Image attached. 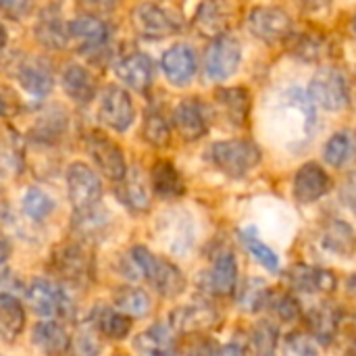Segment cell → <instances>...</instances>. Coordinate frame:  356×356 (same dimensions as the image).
Returning <instances> with one entry per match:
<instances>
[{
  "instance_id": "6da1fadb",
  "label": "cell",
  "mask_w": 356,
  "mask_h": 356,
  "mask_svg": "<svg viewBox=\"0 0 356 356\" xmlns=\"http://www.w3.org/2000/svg\"><path fill=\"white\" fill-rule=\"evenodd\" d=\"M315 123V104L307 92L300 88H290L280 94L271 113L273 136L277 142H284L292 150L302 148L313 140Z\"/></svg>"
},
{
  "instance_id": "7a4b0ae2",
  "label": "cell",
  "mask_w": 356,
  "mask_h": 356,
  "mask_svg": "<svg viewBox=\"0 0 356 356\" xmlns=\"http://www.w3.org/2000/svg\"><path fill=\"white\" fill-rule=\"evenodd\" d=\"M129 257L161 296L175 298L186 290V277L179 271V267H175L173 263L159 259L144 246H134L129 250Z\"/></svg>"
},
{
  "instance_id": "3957f363",
  "label": "cell",
  "mask_w": 356,
  "mask_h": 356,
  "mask_svg": "<svg viewBox=\"0 0 356 356\" xmlns=\"http://www.w3.org/2000/svg\"><path fill=\"white\" fill-rule=\"evenodd\" d=\"M207 159L227 177L240 179L261 163V148L248 140H223L209 148Z\"/></svg>"
},
{
  "instance_id": "277c9868",
  "label": "cell",
  "mask_w": 356,
  "mask_h": 356,
  "mask_svg": "<svg viewBox=\"0 0 356 356\" xmlns=\"http://www.w3.org/2000/svg\"><path fill=\"white\" fill-rule=\"evenodd\" d=\"M50 269L67 284L86 286L94 277V254L86 244L67 242L52 252Z\"/></svg>"
},
{
  "instance_id": "5b68a950",
  "label": "cell",
  "mask_w": 356,
  "mask_h": 356,
  "mask_svg": "<svg viewBox=\"0 0 356 356\" xmlns=\"http://www.w3.org/2000/svg\"><path fill=\"white\" fill-rule=\"evenodd\" d=\"M311 102L323 111H342L350 102V90L342 71L334 67L319 69L307 90Z\"/></svg>"
},
{
  "instance_id": "8992f818",
  "label": "cell",
  "mask_w": 356,
  "mask_h": 356,
  "mask_svg": "<svg viewBox=\"0 0 356 356\" xmlns=\"http://www.w3.org/2000/svg\"><path fill=\"white\" fill-rule=\"evenodd\" d=\"M240 60H242V44L234 35L223 33L219 38H213L211 46L207 48L204 69L213 81H225L238 71Z\"/></svg>"
},
{
  "instance_id": "52a82bcc",
  "label": "cell",
  "mask_w": 356,
  "mask_h": 356,
  "mask_svg": "<svg viewBox=\"0 0 356 356\" xmlns=\"http://www.w3.org/2000/svg\"><path fill=\"white\" fill-rule=\"evenodd\" d=\"M248 29L254 38L275 44L292 35L294 23L292 17L280 6H257L248 15Z\"/></svg>"
},
{
  "instance_id": "ba28073f",
  "label": "cell",
  "mask_w": 356,
  "mask_h": 356,
  "mask_svg": "<svg viewBox=\"0 0 356 356\" xmlns=\"http://www.w3.org/2000/svg\"><path fill=\"white\" fill-rule=\"evenodd\" d=\"M67 192L75 211L96 207L102 198V184L98 173L83 163H73L67 169Z\"/></svg>"
},
{
  "instance_id": "9c48e42d",
  "label": "cell",
  "mask_w": 356,
  "mask_h": 356,
  "mask_svg": "<svg viewBox=\"0 0 356 356\" xmlns=\"http://www.w3.org/2000/svg\"><path fill=\"white\" fill-rule=\"evenodd\" d=\"M131 23L140 35L150 38V40H161V38L173 35L181 29L179 19L154 2H144L140 6H136V10L131 13Z\"/></svg>"
},
{
  "instance_id": "30bf717a",
  "label": "cell",
  "mask_w": 356,
  "mask_h": 356,
  "mask_svg": "<svg viewBox=\"0 0 356 356\" xmlns=\"http://www.w3.org/2000/svg\"><path fill=\"white\" fill-rule=\"evenodd\" d=\"M25 296L33 313L40 317H48V319L56 315H67L71 307L67 292L58 284L48 282V280H33Z\"/></svg>"
},
{
  "instance_id": "8fae6325",
  "label": "cell",
  "mask_w": 356,
  "mask_h": 356,
  "mask_svg": "<svg viewBox=\"0 0 356 356\" xmlns=\"http://www.w3.org/2000/svg\"><path fill=\"white\" fill-rule=\"evenodd\" d=\"M134 102L131 96L123 88H106L100 96V106H98V117L100 121L111 127L113 131H125L134 123Z\"/></svg>"
},
{
  "instance_id": "7c38bea8",
  "label": "cell",
  "mask_w": 356,
  "mask_h": 356,
  "mask_svg": "<svg viewBox=\"0 0 356 356\" xmlns=\"http://www.w3.org/2000/svg\"><path fill=\"white\" fill-rule=\"evenodd\" d=\"M236 19L234 0H202L194 15V27L207 38H219L227 33Z\"/></svg>"
},
{
  "instance_id": "4fadbf2b",
  "label": "cell",
  "mask_w": 356,
  "mask_h": 356,
  "mask_svg": "<svg viewBox=\"0 0 356 356\" xmlns=\"http://www.w3.org/2000/svg\"><path fill=\"white\" fill-rule=\"evenodd\" d=\"M86 146H88V152L94 159V163L100 167V171L108 179L119 181L127 173L125 156H123L121 148L108 136H104L100 131H90L86 138Z\"/></svg>"
},
{
  "instance_id": "5bb4252c",
  "label": "cell",
  "mask_w": 356,
  "mask_h": 356,
  "mask_svg": "<svg viewBox=\"0 0 356 356\" xmlns=\"http://www.w3.org/2000/svg\"><path fill=\"white\" fill-rule=\"evenodd\" d=\"M209 108L198 98H186L173 108V125L188 142L200 140L209 131Z\"/></svg>"
},
{
  "instance_id": "9a60e30c",
  "label": "cell",
  "mask_w": 356,
  "mask_h": 356,
  "mask_svg": "<svg viewBox=\"0 0 356 356\" xmlns=\"http://www.w3.org/2000/svg\"><path fill=\"white\" fill-rule=\"evenodd\" d=\"M15 77L21 83V88L27 90L31 96H46L54 86L52 67L42 56H23L17 63Z\"/></svg>"
},
{
  "instance_id": "2e32d148",
  "label": "cell",
  "mask_w": 356,
  "mask_h": 356,
  "mask_svg": "<svg viewBox=\"0 0 356 356\" xmlns=\"http://www.w3.org/2000/svg\"><path fill=\"white\" fill-rule=\"evenodd\" d=\"M332 190V177L317 163H305L294 175V198L302 204L317 202Z\"/></svg>"
},
{
  "instance_id": "e0dca14e",
  "label": "cell",
  "mask_w": 356,
  "mask_h": 356,
  "mask_svg": "<svg viewBox=\"0 0 356 356\" xmlns=\"http://www.w3.org/2000/svg\"><path fill=\"white\" fill-rule=\"evenodd\" d=\"M69 40L75 42L81 52L102 50L108 42V27L94 15H81L69 21Z\"/></svg>"
},
{
  "instance_id": "ac0fdd59",
  "label": "cell",
  "mask_w": 356,
  "mask_h": 356,
  "mask_svg": "<svg viewBox=\"0 0 356 356\" xmlns=\"http://www.w3.org/2000/svg\"><path fill=\"white\" fill-rule=\"evenodd\" d=\"M161 67L167 75V79L173 86H186L192 81V77L196 75V54L188 44H175L171 46L163 58H161Z\"/></svg>"
},
{
  "instance_id": "d6986e66",
  "label": "cell",
  "mask_w": 356,
  "mask_h": 356,
  "mask_svg": "<svg viewBox=\"0 0 356 356\" xmlns=\"http://www.w3.org/2000/svg\"><path fill=\"white\" fill-rule=\"evenodd\" d=\"M115 75L129 86L136 92H146L152 86V75H154V67L148 54L144 52H134L123 56L121 60H117L115 65Z\"/></svg>"
},
{
  "instance_id": "ffe728a7",
  "label": "cell",
  "mask_w": 356,
  "mask_h": 356,
  "mask_svg": "<svg viewBox=\"0 0 356 356\" xmlns=\"http://www.w3.org/2000/svg\"><path fill=\"white\" fill-rule=\"evenodd\" d=\"M307 323H309V330L313 334V338L323 344V346H330L338 332H340V323H342V311L338 305L334 302H321V305H315L311 307V311L307 313Z\"/></svg>"
},
{
  "instance_id": "44dd1931",
  "label": "cell",
  "mask_w": 356,
  "mask_h": 356,
  "mask_svg": "<svg viewBox=\"0 0 356 356\" xmlns=\"http://www.w3.org/2000/svg\"><path fill=\"white\" fill-rule=\"evenodd\" d=\"M35 38L44 48L63 50L69 40V23H65L60 10L56 6L44 8L35 21Z\"/></svg>"
},
{
  "instance_id": "7402d4cb",
  "label": "cell",
  "mask_w": 356,
  "mask_h": 356,
  "mask_svg": "<svg viewBox=\"0 0 356 356\" xmlns=\"http://www.w3.org/2000/svg\"><path fill=\"white\" fill-rule=\"evenodd\" d=\"M219 323V315L209 305H190L179 307L171 313V330L179 334H198L202 330L215 327Z\"/></svg>"
},
{
  "instance_id": "603a6c76",
  "label": "cell",
  "mask_w": 356,
  "mask_h": 356,
  "mask_svg": "<svg viewBox=\"0 0 356 356\" xmlns=\"http://www.w3.org/2000/svg\"><path fill=\"white\" fill-rule=\"evenodd\" d=\"M288 282L292 290L315 294V292H334L338 286V280L334 271L323 267H309V265H296L288 273Z\"/></svg>"
},
{
  "instance_id": "cb8c5ba5",
  "label": "cell",
  "mask_w": 356,
  "mask_h": 356,
  "mask_svg": "<svg viewBox=\"0 0 356 356\" xmlns=\"http://www.w3.org/2000/svg\"><path fill=\"white\" fill-rule=\"evenodd\" d=\"M25 169L23 138L8 125H0V173L2 177H19Z\"/></svg>"
},
{
  "instance_id": "d4e9b609",
  "label": "cell",
  "mask_w": 356,
  "mask_h": 356,
  "mask_svg": "<svg viewBox=\"0 0 356 356\" xmlns=\"http://www.w3.org/2000/svg\"><path fill=\"white\" fill-rule=\"evenodd\" d=\"M209 288L215 296H232L238 288V261L236 254L223 248L209 271Z\"/></svg>"
},
{
  "instance_id": "484cf974",
  "label": "cell",
  "mask_w": 356,
  "mask_h": 356,
  "mask_svg": "<svg viewBox=\"0 0 356 356\" xmlns=\"http://www.w3.org/2000/svg\"><path fill=\"white\" fill-rule=\"evenodd\" d=\"M115 196L134 213H146L150 209V192L140 169L127 171L115 186Z\"/></svg>"
},
{
  "instance_id": "4316f807",
  "label": "cell",
  "mask_w": 356,
  "mask_h": 356,
  "mask_svg": "<svg viewBox=\"0 0 356 356\" xmlns=\"http://www.w3.org/2000/svg\"><path fill=\"white\" fill-rule=\"evenodd\" d=\"M321 246L342 259H350L356 252L355 227L342 219H330L321 229Z\"/></svg>"
},
{
  "instance_id": "83f0119b",
  "label": "cell",
  "mask_w": 356,
  "mask_h": 356,
  "mask_svg": "<svg viewBox=\"0 0 356 356\" xmlns=\"http://www.w3.org/2000/svg\"><path fill=\"white\" fill-rule=\"evenodd\" d=\"M150 184L159 198L175 200L186 194V184L181 173L171 161H156L150 171Z\"/></svg>"
},
{
  "instance_id": "f1b7e54d",
  "label": "cell",
  "mask_w": 356,
  "mask_h": 356,
  "mask_svg": "<svg viewBox=\"0 0 356 356\" xmlns=\"http://www.w3.org/2000/svg\"><path fill=\"white\" fill-rule=\"evenodd\" d=\"M215 100L229 123L238 127L246 125L250 115V94L246 88H219L215 92Z\"/></svg>"
},
{
  "instance_id": "f546056e",
  "label": "cell",
  "mask_w": 356,
  "mask_h": 356,
  "mask_svg": "<svg viewBox=\"0 0 356 356\" xmlns=\"http://www.w3.org/2000/svg\"><path fill=\"white\" fill-rule=\"evenodd\" d=\"M67 125H69V119H67L65 111L58 106H52L46 113H42L38 117V121L33 123L31 138L40 146H54L65 136Z\"/></svg>"
},
{
  "instance_id": "4dcf8cb0",
  "label": "cell",
  "mask_w": 356,
  "mask_h": 356,
  "mask_svg": "<svg viewBox=\"0 0 356 356\" xmlns=\"http://www.w3.org/2000/svg\"><path fill=\"white\" fill-rule=\"evenodd\" d=\"M63 90L71 100L86 104L96 96V79L83 65H69L63 71Z\"/></svg>"
},
{
  "instance_id": "1f68e13d",
  "label": "cell",
  "mask_w": 356,
  "mask_h": 356,
  "mask_svg": "<svg viewBox=\"0 0 356 356\" xmlns=\"http://www.w3.org/2000/svg\"><path fill=\"white\" fill-rule=\"evenodd\" d=\"M323 159L336 169H344L356 161V134L353 129L336 131L323 146Z\"/></svg>"
},
{
  "instance_id": "d6a6232c",
  "label": "cell",
  "mask_w": 356,
  "mask_h": 356,
  "mask_svg": "<svg viewBox=\"0 0 356 356\" xmlns=\"http://www.w3.org/2000/svg\"><path fill=\"white\" fill-rule=\"evenodd\" d=\"M33 344L46 356H65L69 348V336L67 332L54 323V321H42L33 327L31 334Z\"/></svg>"
},
{
  "instance_id": "836d02e7",
  "label": "cell",
  "mask_w": 356,
  "mask_h": 356,
  "mask_svg": "<svg viewBox=\"0 0 356 356\" xmlns=\"http://www.w3.org/2000/svg\"><path fill=\"white\" fill-rule=\"evenodd\" d=\"M92 323L102 336L111 340H123L131 330V317L111 307H96L92 313Z\"/></svg>"
},
{
  "instance_id": "e575fe53",
  "label": "cell",
  "mask_w": 356,
  "mask_h": 356,
  "mask_svg": "<svg viewBox=\"0 0 356 356\" xmlns=\"http://www.w3.org/2000/svg\"><path fill=\"white\" fill-rule=\"evenodd\" d=\"M136 350L142 356H156L165 353H173V330L169 325H154L134 340Z\"/></svg>"
},
{
  "instance_id": "d590c367",
  "label": "cell",
  "mask_w": 356,
  "mask_h": 356,
  "mask_svg": "<svg viewBox=\"0 0 356 356\" xmlns=\"http://www.w3.org/2000/svg\"><path fill=\"white\" fill-rule=\"evenodd\" d=\"M25 327V311L19 298L0 296V338L4 342H15Z\"/></svg>"
},
{
  "instance_id": "8d00e7d4",
  "label": "cell",
  "mask_w": 356,
  "mask_h": 356,
  "mask_svg": "<svg viewBox=\"0 0 356 356\" xmlns=\"http://www.w3.org/2000/svg\"><path fill=\"white\" fill-rule=\"evenodd\" d=\"M108 223H111V215L96 204L86 211H75L73 229H75V234H79L81 240H90V238L102 236L106 232Z\"/></svg>"
},
{
  "instance_id": "74e56055",
  "label": "cell",
  "mask_w": 356,
  "mask_h": 356,
  "mask_svg": "<svg viewBox=\"0 0 356 356\" xmlns=\"http://www.w3.org/2000/svg\"><path fill=\"white\" fill-rule=\"evenodd\" d=\"M113 302H115L117 311H121L123 315L134 317V319L146 317L148 311H150L148 294L144 290H140V288H134V286H125V288L115 290Z\"/></svg>"
},
{
  "instance_id": "f35d334b",
  "label": "cell",
  "mask_w": 356,
  "mask_h": 356,
  "mask_svg": "<svg viewBox=\"0 0 356 356\" xmlns=\"http://www.w3.org/2000/svg\"><path fill=\"white\" fill-rule=\"evenodd\" d=\"M240 240L242 244L246 246V250L254 257V261L259 265H263L269 273H280L282 265H280V257L275 250H271L261 238H259V232L254 227H246L240 232Z\"/></svg>"
},
{
  "instance_id": "ab89813d",
  "label": "cell",
  "mask_w": 356,
  "mask_h": 356,
  "mask_svg": "<svg viewBox=\"0 0 356 356\" xmlns=\"http://www.w3.org/2000/svg\"><path fill=\"white\" fill-rule=\"evenodd\" d=\"M165 236L169 238V244L175 252H186L194 240V229H192L190 217L184 213H171L165 223Z\"/></svg>"
},
{
  "instance_id": "60d3db41",
  "label": "cell",
  "mask_w": 356,
  "mask_h": 356,
  "mask_svg": "<svg viewBox=\"0 0 356 356\" xmlns=\"http://www.w3.org/2000/svg\"><path fill=\"white\" fill-rule=\"evenodd\" d=\"M100 353V332L94 327V323H83L75 330V334L69 338L67 356H98Z\"/></svg>"
},
{
  "instance_id": "b9f144b4",
  "label": "cell",
  "mask_w": 356,
  "mask_h": 356,
  "mask_svg": "<svg viewBox=\"0 0 356 356\" xmlns=\"http://www.w3.org/2000/svg\"><path fill=\"white\" fill-rule=\"evenodd\" d=\"M277 340H280V330L275 323L263 319L254 325L250 334V348L254 356H275L277 353Z\"/></svg>"
},
{
  "instance_id": "7bdbcfd3",
  "label": "cell",
  "mask_w": 356,
  "mask_h": 356,
  "mask_svg": "<svg viewBox=\"0 0 356 356\" xmlns=\"http://www.w3.org/2000/svg\"><path fill=\"white\" fill-rule=\"evenodd\" d=\"M142 134H144V140L152 146H167L169 144V138H171V129H169V123L165 119V115L150 106L146 108V115H144V123H142Z\"/></svg>"
},
{
  "instance_id": "ee69618b",
  "label": "cell",
  "mask_w": 356,
  "mask_h": 356,
  "mask_svg": "<svg viewBox=\"0 0 356 356\" xmlns=\"http://www.w3.org/2000/svg\"><path fill=\"white\" fill-rule=\"evenodd\" d=\"M269 296H271V290L263 280H246L240 290L238 302L246 313H259L267 309Z\"/></svg>"
},
{
  "instance_id": "f6af8a7d",
  "label": "cell",
  "mask_w": 356,
  "mask_h": 356,
  "mask_svg": "<svg viewBox=\"0 0 356 356\" xmlns=\"http://www.w3.org/2000/svg\"><path fill=\"white\" fill-rule=\"evenodd\" d=\"M21 207H23V213H25L31 221H44V219L52 213L54 202H52V198H50L46 192H42L40 188H29V190L25 192V196H23Z\"/></svg>"
},
{
  "instance_id": "bcb514c9",
  "label": "cell",
  "mask_w": 356,
  "mask_h": 356,
  "mask_svg": "<svg viewBox=\"0 0 356 356\" xmlns=\"http://www.w3.org/2000/svg\"><path fill=\"white\" fill-rule=\"evenodd\" d=\"M267 307L273 311V315H275L280 321L294 323V321L300 319V305H298V300H296L292 294H273V292H271Z\"/></svg>"
},
{
  "instance_id": "7dc6e473",
  "label": "cell",
  "mask_w": 356,
  "mask_h": 356,
  "mask_svg": "<svg viewBox=\"0 0 356 356\" xmlns=\"http://www.w3.org/2000/svg\"><path fill=\"white\" fill-rule=\"evenodd\" d=\"M292 52L302 58V60H319L325 54V42L319 35H311V33H302L294 40L292 44Z\"/></svg>"
},
{
  "instance_id": "c3c4849f",
  "label": "cell",
  "mask_w": 356,
  "mask_h": 356,
  "mask_svg": "<svg viewBox=\"0 0 356 356\" xmlns=\"http://www.w3.org/2000/svg\"><path fill=\"white\" fill-rule=\"evenodd\" d=\"M282 355L284 356H321L317 344L313 342L311 336L302 334V332H294L288 334L282 346Z\"/></svg>"
},
{
  "instance_id": "681fc988",
  "label": "cell",
  "mask_w": 356,
  "mask_h": 356,
  "mask_svg": "<svg viewBox=\"0 0 356 356\" xmlns=\"http://www.w3.org/2000/svg\"><path fill=\"white\" fill-rule=\"evenodd\" d=\"M23 292H25L23 284L13 271H0V296L19 298V294H23Z\"/></svg>"
},
{
  "instance_id": "f907efd6",
  "label": "cell",
  "mask_w": 356,
  "mask_h": 356,
  "mask_svg": "<svg viewBox=\"0 0 356 356\" xmlns=\"http://www.w3.org/2000/svg\"><path fill=\"white\" fill-rule=\"evenodd\" d=\"M31 10V0H0V15L8 19H21Z\"/></svg>"
},
{
  "instance_id": "816d5d0a",
  "label": "cell",
  "mask_w": 356,
  "mask_h": 356,
  "mask_svg": "<svg viewBox=\"0 0 356 356\" xmlns=\"http://www.w3.org/2000/svg\"><path fill=\"white\" fill-rule=\"evenodd\" d=\"M17 108H19V98L8 88H0V115L10 117L17 113Z\"/></svg>"
},
{
  "instance_id": "f5cc1de1",
  "label": "cell",
  "mask_w": 356,
  "mask_h": 356,
  "mask_svg": "<svg viewBox=\"0 0 356 356\" xmlns=\"http://www.w3.org/2000/svg\"><path fill=\"white\" fill-rule=\"evenodd\" d=\"M186 356H219V348L211 340H204V342L194 344Z\"/></svg>"
},
{
  "instance_id": "db71d44e",
  "label": "cell",
  "mask_w": 356,
  "mask_h": 356,
  "mask_svg": "<svg viewBox=\"0 0 356 356\" xmlns=\"http://www.w3.org/2000/svg\"><path fill=\"white\" fill-rule=\"evenodd\" d=\"M342 200H344V204L353 211L356 215V181H346V186H344V190H342Z\"/></svg>"
},
{
  "instance_id": "11a10c76",
  "label": "cell",
  "mask_w": 356,
  "mask_h": 356,
  "mask_svg": "<svg viewBox=\"0 0 356 356\" xmlns=\"http://www.w3.org/2000/svg\"><path fill=\"white\" fill-rule=\"evenodd\" d=\"M302 6L309 13H323V10H330L332 0H302Z\"/></svg>"
},
{
  "instance_id": "9f6ffc18",
  "label": "cell",
  "mask_w": 356,
  "mask_h": 356,
  "mask_svg": "<svg viewBox=\"0 0 356 356\" xmlns=\"http://www.w3.org/2000/svg\"><path fill=\"white\" fill-rule=\"evenodd\" d=\"M219 356H246V348H244V344H240V342L234 340L225 348L219 350Z\"/></svg>"
},
{
  "instance_id": "6f0895ef",
  "label": "cell",
  "mask_w": 356,
  "mask_h": 356,
  "mask_svg": "<svg viewBox=\"0 0 356 356\" xmlns=\"http://www.w3.org/2000/svg\"><path fill=\"white\" fill-rule=\"evenodd\" d=\"M86 6H90V8H94V10H108V8H113V4H115V0H81Z\"/></svg>"
},
{
  "instance_id": "680465c9",
  "label": "cell",
  "mask_w": 356,
  "mask_h": 356,
  "mask_svg": "<svg viewBox=\"0 0 356 356\" xmlns=\"http://www.w3.org/2000/svg\"><path fill=\"white\" fill-rule=\"evenodd\" d=\"M10 242L4 238V236H0V265L2 263H6L8 261V257H10Z\"/></svg>"
},
{
  "instance_id": "91938a15",
  "label": "cell",
  "mask_w": 356,
  "mask_h": 356,
  "mask_svg": "<svg viewBox=\"0 0 356 356\" xmlns=\"http://www.w3.org/2000/svg\"><path fill=\"white\" fill-rule=\"evenodd\" d=\"M6 40H8V33H6V27H4L2 21H0V52H2V48L6 46Z\"/></svg>"
},
{
  "instance_id": "94428289",
  "label": "cell",
  "mask_w": 356,
  "mask_h": 356,
  "mask_svg": "<svg viewBox=\"0 0 356 356\" xmlns=\"http://www.w3.org/2000/svg\"><path fill=\"white\" fill-rule=\"evenodd\" d=\"M346 290H348L350 294H355L356 296V273L348 277V282H346Z\"/></svg>"
},
{
  "instance_id": "6125c7cd",
  "label": "cell",
  "mask_w": 356,
  "mask_h": 356,
  "mask_svg": "<svg viewBox=\"0 0 356 356\" xmlns=\"http://www.w3.org/2000/svg\"><path fill=\"white\" fill-rule=\"evenodd\" d=\"M350 27H353V33H355V38H356V15H355V19H353V25H350Z\"/></svg>"
},
{
  "instance_id": "be15d7a7",
  "label": "cell",
  "mask_w": 356,
  "mask_h": 356,
  "mask_svg": "<svg viewBox=\"0 0 356 356\" xmlns=\"http://www.w3.org/2000/svg\"><path fill=\"white\" fill-rule=\"evenodd\" d=\"M2 184H4V177H2V173H0V188H2Z\"/></svg>"
},
{
  "instance_id": "e7e4bbea",
  "label": "cell",
  "mask_w": 356,
  "mask_h": 356,
  "mask_svg": "<svg viewBox=\"0 0 356 356\" xmlns=\"http://www.w3.org/2000/svg\"><path fill=\"white\" fill-rule=\"evenodd\" d=\"M0 356H2V355H0Z\"/></svg>"
}]
</instances>
